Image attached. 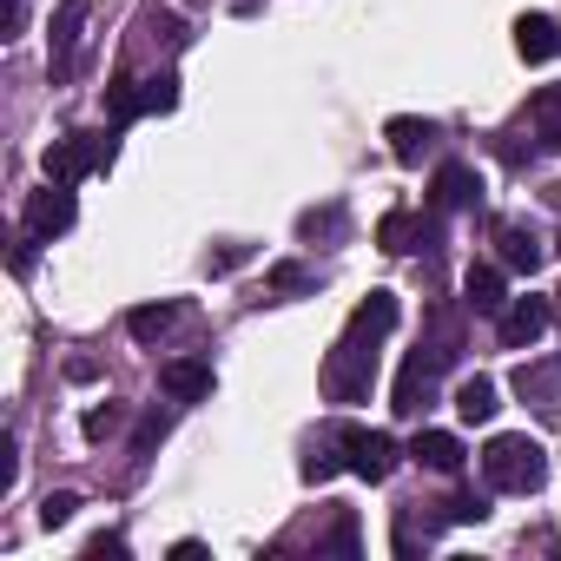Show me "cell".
<instances>
[{"label":"cell","mask_w":561,"mask_h":561,"mask_svg":"<svg viewBox=\"0 0 561 561\" xmlns=\"http://www.w3.org/2000/svg\"><path fill=\"white\" fill-rule=\"evenodd\" d=\"M548 324H554V298H508V311L495 318V331H502L508 351H535V337Z\"/></svg>","instance_id":"cell-9"},{"label":"cell","mask_w":561,"mask_h":561,"mask_svg":"<svg viewBox=\"0 0 561 561\" xmlns=\"http://www.w3.org/2000/svg\"><path fill=\"white\" fill-rule=\"evenodd\" d=\"M113 152H119V126H113V133H67V139L47 152V179H60V185H80L87 172L113 165Z\"/></svg>","instance_id":"cell-5"},{"label":"cell","mask_w":561,"mask_h":561,"mask_svg":"<svg viewBox=\"0 0 561 561\" xmlns=\"http://www.w3.org/2000/svg\"><path fill=\"white\" fill-rule=\"evenodd\" d=\"M489 244H495V264H502V271L535 277V264H541V238H535L522 218H495V225H489Z\"/></svg>","instance_id":"cell-8"},{"label":"cell","mask_w":561,"mask_h":561,"mask_svg":"<svg viewBox=\"0 0 561 561\" xmlns=\"http://www.w3.org/2000/svg\"><path fill=\"white\" fill-rule=\"evenodd\" d=\"M159 383H165V397H172V403H205V397H211V364L179 357V364H165V370H159Z\"/></svg>","instance_id":"cell-16"},{"label":"cell","mask_w":561,"mask_h":561,"mask_svg":"<svg viewBox=\"0 0 561 561\" xmlns=\"http://www.w3.org/2000/svg\"><path fill=\"white\" fill-rule=\"evenodd\" d=\"M528 126H535V139H541L548 152H561V87H541V93L528 100Z\"/></svg>","instance_id":"cell-20"},{"label":"cell","mask_w":561,"mask_h":561,"mask_svg":"<svg viewBox=\"0 0 561 561\" xmlns=\"http://www.w3.org/2000/svg\"><path fill=\"white\" fill-rule=\"evenodd\" d=\"M337 449H344V469H351V476H364V482H390V476H397V462H403L397 436L364 430V423H337Z\"/></svg>","instance_id":"cell-4"},{"label":"cell","mask_w":561,"mask_h":561,"mask_svg":"<svg viewBox=\"0 0 561 561\" xmlns=\"http://www.w3.org/2000/svg\"><path fill=\"white\" fill-rule=\"evenodd\" d=\"M87 561H126V541L119 535H93L87 541Z\"/></svg>","instance_id":"cell-30"},{"label":"cell","mask_w":561,"mask_h":561,"mask_svg":"<svg viewBox=\"0 0 561 561\" xmlns=\"http://www.w3.org/2000/svg\"><path fill=\"white\" fill-rule=\"evenodd\" d=\"M482 515H489V495H476V489H456L443 502V522H482Z\"/></svg>","instance_id":"cell-24"},{"label":"cell","mask_w":561,"mask_h":561,"mask_svg":"<svg viewBox=\"0 0 561 561\" xmlns=\"http://www.w3.org/2000/svg\"><path fill=\"white\" fill-rule=\"evenodd\" d=\"M87 0H60L54 8V80H67L73 73V54H80V27H87Z\"/></svg>","instance_id":"cell-13"},{"label":"cell","mask_w":561,"mask_h":561,"mask_svg":"<svg viewBox=\"0 0 561 561\" xmlns=\"http://www.w3.org/2000/svg\"><path fill=\"white\" fill-rule=\"evenodd\" d=\"M495 410H502V390H495L489 377H462V383H456V416H462V423H489Z\"/></svg>","instance_id":"cell-17"},{"label":"cell","mask_w":561,"mask_h":561,"mask_svg":"<svg viewBox=\"0 0 561 561\" xmlns=\"http://www.w3.org/2000/svg\"><path fill=\"white\" fill-rule=\"evenodd\" d=\"M337 469H344V449H337V430H324L311 443V456H305V482H331Z\"/></svg>","instance_id":"cell-23"},{"label":"cell","mask_w":561,"mask_h":561,"mask_svg":"<svg viewBox=\"0 0 561 561\" xmlns=\"http://www.w3.org/2000/svg\"><path fill=\"white\" fill-rule=\"evenodd\" d=\"M119 423H126V410H119V403H106V410H87V443H106Z\"/></svg>","instance_id":"cell-28"},{"label":"cell","mask_w":561,"mask_h":561,"mask_svg":"<svg viewBox=\"0 0 561 561\" xmlns=\"http://www.w3.org/2000/svg\"><path fill=\"white\" fill-rule=\"evenodd\" d=\"M73 508H80V495H73V489H54V495L41 502V528H67Z\"/></svg>","instance_id":"cell-25"},{"label":"cell","mask_w":561,"mask_h":561,"mask_svg":"<svg viewBox=\"0 0 561 561\" xmlns=\"http://www.w3.org/2000/svg\"><path fill=\"white\" fill-rule=\"evenodd\" d=\"M462 305H469L476 318H502V311H508V271H502V264H469Z\"/></svg>","instance_id":"cell-11"},{"label":"cell","mask_w":561,"mask_h":561,"mask_svg":"<svg viewBox=\"0 0 561 561\" xmlns=\"http://www.w3.org/2000/svg\"><path fill=\"white\" fill-rule=\"evenodd\" d=\"M244 257H251V251H244V244H225V251H211V257H205V264H211V271H238V264H244Z\"/></svg>","instance_id":"cell-32"},{"label":"cell","mask_w":561,"mask_h":561,"mask_svg":"<svg viewBox=\"0 0 561 561\" xmlns=\"http://www.w3.org/2000/svg\"><path fill=\"white\" fill-rule=\"evenodd\" d=\"M410 456L423 462V469H436V476H462V436H449V430H416V443H410Z\"/></svg>","instance_id":"cell-14"},{"label":"cell","mask_w":561,"mask_h":561,"mask_svg":"<svg viewBox=\"0 0 561 561\" xmlns=\"http://www.w3.org/2000/svg\"><path fill=\"white\" fill-rule=\"evenodd\" d=\"M482 476H489V489H502V495H535V489L548 482V456H541L535 436H489Z\"/></svg>","instance_id":"cell-3"},{"label":"cell","mask_w":561,"mask_h":561,"mask_svg":"<svg viewBox=\"0 0 561 561\" xmlns=\"http://www.w3.org/2000/svg\"><path fill=\"white\" fill-rule=\"evenodd\" d=\"M436 238H443V218H436V211H410V205L383 211V225H377V244H383L390 257H410V251H436Z\"/></svg>","instance_id":"cell-6"},{"label":"cell","mask_w":561,"mask_h":561,"mask_svg":"<svg viewBox=\"0 0 561 561\" xmlns=\"http://www.w3.org/2000/svg\"><path fill=\"white\" fill-rule=\"evenodd\" d=\"M397 318H403L397 291H370V298L351 311L337 351L324 357V390H331V403H364V397H370V383H377V351H383V337L397 331Z\"/></svg>","instance_id":"cell-1"},{"label":"cell","mask_w":561,"mask_h":561,"mask_svg":"<svg viewBox=\"0 0 561 561\" xmlns=\"http://www.w3.org/2000/svg\"><path fill=\"white\" fill-rule=\"evenodd\" d=\"M264 291L271 298H305V291H318V271H305V264H271L264 271Z\"/></svg>","instance_id":"cell-22"},{"label":"cell","mask_w":561,"mask_h":561,"mask_svg":"<svg viewBox=\"0 0 561 561\" xmlns=\"http://www.w3.org/2000/svg\"><path fill=\"white\" fill-rule=\"evenodd\" d=\"M139 113H146V80L113 73V80H106V119H113V126H126V119H139Z\"/></svg>","instance_id":"cell-18"},{"label":"cell","mask_w":561,"mask_h":561,"mask_svg":"<svg viewBox=\"0 0 561 561\" xmlns=\"http://www.w3.org/2000/svg\"><path fill=\"white\" fill-rule=\"evenodd\" d=\"M515 54H522L528 67L554 60V54H561V21H548V14H522V21H515Z\"/></svg>","instance_id":"cell-15"},{"label":"cell","mask_w":561,"mask_h":561,"mask_svg":"<svg viewBox=\"0 0 561 561\" xmlns=\"http://www.w3.org/2000/svg\"><path fill=\"white\" fill-rule=\"evenodd\" d=\"M383 139H390V159H397V165H423V152L436 146V119H416V113H397V119L383 126Z\"/></svg>","instance_id":"cell-12"},{"label":"cell","mask_w":561,"mask_h":561,"mask_svg":"<svg viewBox=\"0 0 561 561\" xmlns=\"http://www.w3.org/2000/svg\"><path fill=\"white\" fill-rule=\"evenodd\" d=\"M179 106V80L172 73H152L146 80V113H172Z\"/></svg>","instance_id":"cell-27"},{"label":"cell","mask_w":561,"mask_h":561,"mask_svg":"<svg viewBox=\"0 0 561 561\" xmlns=\"http://www.w3.org/2000/svg\"><path fill=\"white\" fill-rule=\"evenodd\" d=\"M449 364H456V324H449V318H436V337H423V344L403 357L397 390H390V410H397V416H423Z\"/></svg>","instance_id":"cell-2"},{"label":"cell","mask_w":561,"mask_h":561,"mask_svg":"<svg viewBox=\"0 0 561 561\" xmlns=\"http://www.w3.org/2000/svg\"><path fill=\"white\" fill-rule=\"evenodd\" d=\"M515 390H522L528 403H554V397H561V357L522 364V370H515Z\"/></svg>","instance_id":"cell-19"},{"label":"cell","mask_w":561,"mask_h":561,"mask_svg":"<svg viewBox=\"0 0 561 561\" xmlns=\"http://www.w3.org/2000/svg\"><path fill=\"white\" fill-rule=\"evenodd\" d=\"M554 324H561V285H554Z\"/></svg>","instance_id":"cell-33"},{"label":"cell","mask_w":561,"mask_h":561,"mask_svg":"<svg viewBox=\"0 0 561 561\" xmlns=\"http://www.w3.org/2000/svg\"><path fill=\"white\" fill-rule=\"evenodd\" d=\"M554 244H561V238H554Z\"/></svg>","instance_id":"cell-34"},{"label":"cell","mask_w":561,"mask_h":561,"mask_svg":"<svg viewBox=\"0 0 561 561\" xmlns=\"http://www.w3.org/2000/svg\"><path fill=\"white\" fill-rule=\"evenodd\" d=\"M14 482H21V456L14 443H0V495H14Z\"/></svg>","instance_id":"cell-31"},{"label":"cell","mask_w":561,"mask_h":561,"mask_svg":"<svg viewBox=\"0 0 561 561\" xmlns=\"http://www.w3.org/2000/svg\"><path fill=\"white\" fill-rule=\"evenodd\" d=\"M179 318H185L179 305H139V311H126V331H133L139 344H159V337H165Z\"/></svg>","instance_id":"cell-21"},{"label":"cell","mask_w":561,"mask_h":561,"mask_svg":"<svg viewBox=\"0 0 561 561\" xmlns=\"http://www.w3.org/2000/svg\"><path fill=\"white\" fill-rule=\"evenodd\" d=\"M476 198H482V179H476V165H462V159L436 165V179H430V211H436V218H449V211H469Z\"/></svg>","instance_id":"cell-10"},{"label":"cell","mask_w":561,"mask_h":561,"mask_svg":"<svg viewBox=\"0 0 561 561\" xmlns=\"http://www.w3.org/2000/svg\"><path fill=\"white\" fill-rule=\"evenodd\" d=\"M324 548H331V554H357V515H351V508L331 522V535L318 541V554H324Z\"/></svg>","instance_id":"cell-26"},{"label":"cell","mask_w":561,"mask_h":561,"mask_svg":"<svg viewBox=\"0 0 561 561\" xmlns=\"http://www.w3.org/2000/svg\"><path fill=\"white\" fill-rule=\"evenodd\" d=\"M554 192H561V185H554Z\"/></svg>","instance_id":"cell-35"},{"label":"cell","mask_w":561,"mask_h":561,"mask_svg":"<svg viewBox=\"0 0 561 561\" xmlns=\"http://www.w3.org/2000/svg\"><path fill=\"white\" fill-rule=\"evenodd\" d=\"M165 430H172V416H165V410H152V416H146V423H139V443H133V449H139V456H146V449H152V443H159V436H165Z\"/></svg>","instance_id":"cell-29"},{"label":"cell","mask_w":561,"mask_h":561,"mask_svg":"<svg viewBox=\"0 0 561 561\" xmlns=\"http://www.w3.org/2000/svg\"><path fill=\"white\" fill-rule=\"evenodd\" d=\"M73 218H80V205H73V185H60V179H47V192L27 198V238L34 244H54L60 231H73Z\"/></svg>","instance_id":"cell-7"}]
</instances>
